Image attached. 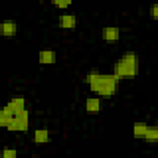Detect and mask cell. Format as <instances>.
<instances>
[{
    "label": "cell",
    "mask_w": 158,
    "mask_h": 158,
    "mask_svg": "<svg viewBox=\"0 0 158 158\" xmlns=\"http://www.w3.org/2000/svg\"><path fill=\"white\" fill-rule=\"evenodd\" d=\"M143 139L147 143H157L158 142V128L156 126H149Z\"/></svg>",
    "instance_id": "cell-14"
},
{
    "label": "cell",
    "mask_w": 158,
    "mask_h": 158,
    "mask_svg": "<svg viewBox=\"0 0 158 158\" xmlns=\"http://www.w3.org/2000/svg\"><path fill=\"white\" fill-rule=\"evenodd\" d=\"M121 62H123L125 64L130 65L131 68L133 69H138L139 70V60H138V56L132 52V51H128V52H125L122 56H121Z\"/></svg>",
    "instance_id": "cell-8"
},
{
    "label": "cell",
    "mask_w": 158,
    "mask_h": 158,
    "mask_svg": "<svg viewBox=\"0 0 158 158\" xmlns=\"http://www.w3.org/2000/svg\"><path fill=\"white\" fill-rule=\"evenodd\" d=\"M30 126V112L28 110H25L20 114H16L14 116L12 122L6 127L10 132H26Z\"/></svg>",
    "instance_id": "cell-2"
},
{
    "label": "cell",
    "mask_w": 158,
    "mask_h": 158,
    "mask_svg": "<svg viewBox=\"0 0 158 158\" xmlns=\"http://www.w3.org/2000/svg\"><path fill=\"white\" fill-rule=\"evenodd\" d=\"M120 80L121 79L115 74H102L96 70H90L85 75V83L89 85L90 90L99 96L106 98L116 94Z\"/></svg>",
    "instance_id": "cell-1"
},
{
    "label": "cell",
    "mask_w": 158,
    "mask_h": 158,
    "mask_svg": "<svg viewBox=\"0 0 158 158\" xmlns=\"http://www.w3.org/2000/svg\"><path fill=\"white\" fill-rule=\"evenodd\" d=\"M149 15L152 19L158 20V4H153L149 9Z\"/></svg>",
    "instance_id": "cell-17"
},
{
    "label": "cell",
    "mask_w": 158,
    "mask_h": 158,
    "mask_svg": "<svg viewBox=\"0 0 158 158\" xmlns=\"http://www.w3.org/2000/svg\"><path fill=\"white\" fill-rule=\"evenodd\" d=\"M59 26L65 30H73L77 26V16L73 14H63L58 17Z\"/></svg>",
    "instance_id": "cell-7"
},
{
    "label": "cell",
    "mask_w": 158,
    "mask_h": 158,
    "mask_svg": "<svg viewBox=\"0 0 158 158\" xmlns=\"http://www.w3.org/2000/svg\"><path fill=\"white\" fill-rule=\"evenodd\" d=\"M112 69H114L112 74H115L120 79H122V78H133V77H136L138 74V69H133V68H131L130 65L125 64L121 60L116 62L114 64Z\"/></svg>",
    "instance_id": "cell-3"
},
{
    "label": "cell",
    "mask_w": 158,
    "mask_h": 158,
    "mask_svg": "<svg viewBox=\"0 0 158 158\" xmlns=\"http://www.w3.org/2000/svg\"><path fill=\"white\" fill-rule=\"evenodd\" d=\"M102 110V101L98 96H91L85 100V111L88 114H98Z\"/></svg>",
    "instance_id": "cell-5"
},
{
    "label": "cell",
    "mask_w": 158,
    "mask_h": 158,
    "mask_svg": "<svg viewBox=\"0 0 158 158\" xmlns=\"http://www.w3.org/2000/svg\"><path fill=\"white\" fill-rule=\"evenodd\" d=\"M156 127L158 128V116H157V118H156Z\"/></svg>",
    "instance_id": "cell-18"
},
{
    "label": "cell",
    "mask_w": 158,
    "mask_h": 158,
    "mask_svg": "<svg viewBox=\"0 0 158 158\" xmlns=\"http://www.w3.org/2000/svg\"><path fill=\"white\" fill-rule=\"evenodd\" d=\"M14 116H15V114L10 110V107L7 105H5L0 111V126L1 127H7L12 122Z\"/></svg>",
    "instance_id": "cell-11"
},
{
    "label": "cell",
    "mask_w": 158,
    "mask_h": 158,
    "mask_svg": "<svg viewBox=\"0 0 158 158\" xmlns=\"http://www.w3.org/2000/svg\"><path fill=\"white\" fill-rule=\"evenodd\" d=\"M6 105L10 107V110L15 115L16 114H20V112H22L25 110H27L26 109V101H25L23 96H14Z\"/></svg>",
    "instance_id": "cell-6"
},
{
    "label": "cell",
    "mask_w": 158,
    "mask_h": 158,
    "mask_svg": "<svg viewBox=\"0 0 158 158\" xmlns=\"http://www.w3.org/2000/svg\"><path fill=\"white\" fill-rule=\"evenodd\" d=\"M49 131L47 128H38L35 130L33 132V142L37 144H42V143H47L49 142Z\"/></svg>",
    "instance_id": "cell-12"
},
{
    "label": "cell",
    "mask_w": 158,
    "mask_h": 158,
    "mask_svg": "<svg viewBox=\"0 0 158 158\" xmlns=\"http://www.w3.org/2000/svg\"><path fill=\"white\" fill-rule=\"evenodd\" d=\"M57 60V54L53 49H42L38 53V62L41 64H53Z\"/></svg>",
    "instance_id": "cell-9"
},
{
    "label": "cell",
    "mask_w": 158,
    "mask_h": 158,
    "mask_svg": "<svg viewBox=\"0 0 158 158\" xmlns=\"http://www.w3.org/2000/svg\"><path fill=\"white\" fill-rule=\"evenodd\" d=\"M148 125L146 122H135L132 127V133L135 138H144L147 131H148Z\"/></svg>",
    "instance_id": "cell-13"
},
{
    "label": "cell",
    "mask_w": 158,
    "mask_h": 158,
    "mask_svg": "<svg viewBox=\"0 0 158 158\" xmlns=\"http://www.w3.org/2000/svg\"><path fill=\"white\" fill-rule=\"evenodd\" d=\"M101 36L106 43H116L120 40V28L116 26H106L102 28Z\"/></svg>",
    "instance_id": "cell-4"
},
{
    "label": "cell",
    "mask_w": 158,
    "mask_h": 158,
    "mask_svg": "<svg viewBox=\"0 0 158 158\" xmlns=\"http://www.w3.org/2000/svg\"><path fill=\"white\" fill-rule=\"evenodd\" d=\"M52 5L56 6L57 9H67L72 5V1H52Z\"/></svg>",
    "instance_id": "cell-16"
},
{
    "label": "cell",
    "mask_w": 158,
    "mask_h": 158,
    "mask_svg": "<svg viewBox=\"0 0 158 158\" xmlns=\"http://www.w3.org/2000/svg\"><path fill=\"white\" fill-rule=\"evenodd\" d=\"M0 33L6 37H12L17 33V25L14 21H4L0 25Z\"/></svg>",
    "instance_id": "cell-10"
},
{
    "label": "cell",
    "mask_w": 158,
    "mask_h": 158,
    "mask_svg": "<svg viewBox=\"0 0 158 158\" xmlns=\"http://www.w3.org/2000/svg\"><path fill=\"white\" fill-rule=\"evenodd\" d=\"M2 158H17V151L15 148H10V147H5L2 149Z\"/></svg>",
    "instance_id": "cell-15"
}]
</instances>
